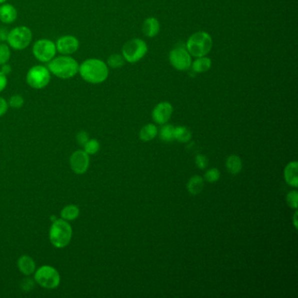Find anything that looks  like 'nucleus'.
Returning <instances> with one entry per match:
<instances>
[{"instance_id": "1", "label": "nucleus", "mask_w": 298, "mask_h": 298, "mask_svg": "<svg viewBox=\"0 0 298 298\" xmlns=\"http://www.w3.org/2000/svg\"><path fill=\"white\" fill-rule=\"evenodd\" d=\"M79 74L88 84H100L108 77V66L102 60L88 59L79 65Z\"/></svg>"}, {"instance_id": "2", "label": "nucleus", "mask_w": 298, "mask_h": 298, "mask_svg": "<svg viewBox=\"0 0 298 298\" xmlns=\"http://www.w3.org/2000/svg\"><path fill=\"white\" fill-rule=\"evenodd\" d=\"M79 63L71 56L54 57L48 64L50 73L62 80L72 79L79 73Z\"/></svg>"}, {"instance_id": "3", "label": "nucleus", "mask_w": 298, "mask_h": 298, "mask_svg": "<svg viewBox=\"0 0 298 298\" xmlns=\"http://www.w3.org/2000/svg\"><path fill=\"white\" fill-rule=\"evenodd\" d=\"M72 234L73 230L71 226L62 218L54 222L49 232V238L54 246L58 248H62L70 244Z\"/></svg>"}, {"instance_id": "4", "label": "nucleus", "mask_w": 298, "mask_h": 298, "mask_svg": "<svg viewBox=\"0 0 298 298\" xmlns=\"http://www.w3.org/2000/svg\"><path fill=\"white\" fill-rule=\"evenodd\" d=\"M186 46L191 56L200 58L206 56L211 51L212 40L208 32H198L188 38Z\"/></svg>"}, {"instance_id": "5", "label": "nucleus", "mask_w": 298, "mask_h": 298, "mask_svg": "<svg viewBox=\"0 0 298 298\" xmlns=\"http://www.w3.org/2000/svg\"><path fill=\"white\" fill-rule=\"evenodd\" d=\"M32 40V32L26 26H18L9 31L7 44L16 51H22L28 48Z\"/></svg>"}, {"instance_id": "6", "label": "nucleus", "mask_w": 298, "mask_h": 298, "mask_svg": "<svg viewBox=\"0 0 298 298\" xmlns=\"http://www.w3.org/2000/svg\"><path fill=\"white\" fill-rule=\"evenodd\" d=\"M26 80L28 86L32 88L43 90L50 84L51 73L46 66L35 65L28 70Z\"/></svg>"}, {"instance_id": "7", "label": "nucleus", "mask_w": 298, "mask_h": 298, "mask_svg": "<svg viewBox=\"0 0 298 298\" xmlns=\"http://www.w3.org/2000/svg\"><path fill=\"white\" fill-rule=\"evenodd\" d=\"M148 51L146 42L141 38H132L122 46V56L125 62L136 63L142 59Z\"/></svg>"}, {"instance_id": "8", "label": "nucleus", "mask_w": 298, "mask_h": 298, "mask_svg": "<svg viewBox=\"0 0 298 298\" xmlns=\"http://www.w3.org/2000/svg\"><path fill=\"white\" fill-rule=\"evenodd\" d=\"M56 42L48 38H40L34 43L32 54L35 59L42 63H48L56 56Z\"/></svg>"}, {"instance_id": "9", "label": "nucleus", "mask_w": 298, "mask_h": 298, "mask_svg": "<svg viewBox=\"0 0 298 298\" xmlns=\"http://www.w3.org/2000/svg\"><path fill=\"white\" fill-rule=\"evenodd\" d=\"M172 66L180 71H186L191 68V54L186 49V46L183 42H178L177 45L172 49L169 56Z\"/></svg>"}, {"instance_id": "10", "label": "nucleus", "mask_w": 298, "mask_h": 298, "mask_svg": "<svg viewBox=\"0 0 298 298\" xmlns=\"http://www.w3.org/2000/svg\"><path fill=\"white\" fill-rule=\"evenodd\" d=\"M35 280L38 284L46 288H54L58 287L60 278L58 271L51 266H43L35 273Z\"/></svg>"}, {"instance_id": "11", "label": "nucleus", "mask_w": 298, "mask_h": 298, "mask_svg": "<svg viewBox=\"0 0 298 298\" xmlns=\"http://www.w3.org/2000/svg\"><path fill=\"white\" fill-rule=\"evenodd\" d=\"M57 52L62 56H72L80 48L79 40L74 35H64L56 42Z\"/></svg>"}, {"instance_id": "12", "label": "nucleus", "mask_w": 298, "mask_h": 298, "mask_svg": "<svg viewBox=\"0 0 298 298\" xmlns=\"http://www.w3.org/2000/svg\"><path fill=\"white\" fill-rule=\"evenodd\" d=\"M88 166L90 156L84 150H76L70 156V167L74 174H85L87 172Z\"/></svg>"}, {"instance_id": "13", "label": "nucleus", "mask_w": 298, "mask_h": 298, "mask_svg": "<svg viewBox=\"0 0 298 298\" xmlns=\"http://www.w3.org/2000/svg\"><path fill=\"white\" fill-rule=\"evenodd\" d=\"M172 112H174L172 105L168 102H162L158 104L153 110V120L156 122V124H166L167 122L169 121Z\"/></svg>"}, {"instance_id": "14", "label": "nucleus", "mask_w": 298, "mask_h": 298, "mask_svg": "<svg viewBox=\"0 0 298 298\" xmlns=\"http://www.w3.org/2000/svg\"><path fill=\"white\" fill-rule=\"evenodd\" d=\"M18 10L10 4L4 3L0 6V21L4 24H12L17 20Z\"/></svg>"}, {"instance_id": "15", "label": "nucleus", "mask_w": 298, "mask_h": 298, "mask_svg": "<svg viewBox=\"0 0 298 298\" xmlns=\"http://www.w3.org/2000/svg\"><path fill=\"white\" fill-rule=\"evenodd\" d=\"M298 164L296 161L290 162L285 167L284 178L285 180L294 188H298Z\"/></svg>"}, {"instance_id": "16", "label": "nucleus", "mask_w": 298, "mask_h": 298, "mask_svg": "<svg viewBox=\"0 0 298 298\" xmlns=\"http://www.w3.org/2000/svg\"><path fill=\"white\" fill-rule=\"evenodd\" d=\"M160 24L155 18H146L142 26V31L144 34L147 37L153 38L160 32Z\"/></svg>"}, {"instance_id": "17", "label": "nucleus", "mask_w": 298, "mask_h": 298, "mask_svg": "<svg viewBox=\"0 0 298 298\" xmlns=\"http://www.w3.org/2000/svg\"><path fill=\"white\" fill-rule=\"evenodd\" d=\"M212 60L208 57H200L191 64L192 71L194 74H202L208 72L211 68Z\"/></svg>"}, {"instance_id": "18", "label": "nucleus", "mask_w": 298, "mask_h": 298, "mask_svg": "<svg viewBox=\"0 0 298 298\" xmlns=\"http://www.w3.org/2000/svg\"><path fill=\"white\" fill-rule=\"evenodd\" d=\"M18 266L20 272L26 276L32 274L35 271V268H36L34 260L28 256H21L18 260Z\"/></svg>"}, {"instance_id": "19", "label": "nucleus", "mask_w": 298, "mask_h": 298, "mask_svg": "<svg viewBox=\"0 0 298 298\" xmlns=\"http://www.w3.org/2000/svg\"><path fill=\"white\" fill-rule=\"evenodd\" d=\"M204 188V181L200 176H194L188 181V189L192 195L200 194Z\"/></svg>"}, {"instance_id": "20", "label": "nucleus", "mask_w": 298, "mask_h": 298, "mask_svg": "<svg viewBox=\"0 0 298 298\" xmlns=\"http://www.w3.org/2000/svg\"><path fill=\"white\" fill-rule=\"evenodd\" d=\"M226 166L229 172L232 174H238L242 170V162L240 158V156H236V155H232V156H228L226 162Z\"/></svg>"}, {"instance_id": "21", "label": "nucleus", "mask_w": 298, "mask_h": 298, "mask_svg": "<svg viewBox=\"0 0 298 298\" xmlns=\"http://www.w3.org/2000/svg\"><path fill=\"white\" fill-rule=\"evenodd\" d=\"M158 132L156 125L152 124H146L140 130V135H139L140 139L144 142H148L156 138Z\"/></svg>"}, {"instance_id": "22", "label": "nucleus", "mask_w": 298, "mask_h": 298, "mask_svg": "<svg viewBox=\"0 0 298 298\" xmlns=\"http://www.w3.org/2000/svg\"><path fill=\"white\" fill-rule=\"evenodd\" d=\"M80 214V210L76 204H68L63 208L60 212L62 218L65 220H74Z\"/></svg>"}, {"instance_id": "23", "label": "nucleus", "mask_w": 298, "mask_h": 298, "mask_svg": "<svg viewBox=\"0 0 298 298\" xmlns=\"http://www.w3.org/2000/svg\"><path fill=\"white\" fill-rule=\"evenodd\" d=\"M192 133L184 126H178L174 128V139L181 142H186L191 139Z\"/></svg>"}, {"instance_id": "24", "label": "nucleus", "mask_w": 298, "mask_h": 298, "mask_svg": "<svg viewBox=\"0 0 298 298\" xmlns=\"http://www.w3.org/2000/svg\"><path fill=\"white\" fill-rule=\"evenodd\" d=\"M174 128L175 127L172 124L163 126L160 130V138L164 142H172L174 140Z\"/></svg>"}, {"instance_id": "25", "label": "nucleus", "mask_w": 298, "mask_h": 298, "mask_svg": "<svg viewBox=\"0 0 298 298\" xmlns=\"http://www.w3.org/2000/svg\"><path fill=\"white\" fill-rule=\"evenodd\" d=\"M125 60L124 56L118 54H114L108 56L107 60L108 66H110L112 68H119L124 65Z\"/></svg>"}, {"instance_id": "26", "label": "nucleus", "mask_w": 298, "mask_h": 298, "mask_svg": "<svg viewBox=\"0 0 298 298\" xmlns=\"http://www.w3.org/2000/svg\"><path fill=\"white\" fill-rule=\"evenodd\" d=\"M10 56H12V52L8 44H6L4 42L0 43V66L8 63L10 60Z\"/></svg>"}, {"instance_id": "27", "label": "nucleus", "mask_w": 298, "mask_h": 298, "mask_svg": "<svg viewBox=\"0 0 298 298\" xmlns=\"http://www.w3.org/2000/svg\"><path fill=\"white\" fill-rule=\"evenodd\" d=\"M84 152L88 155H94L100 149V144L96 139H91L84 144Z\"/></svg>"}, {"instance_id": "28", "label": "nucleus", "mask_w": 298, "mask_h": 298, "mask_svg": "<svg viewBox=\"0 0 298 298\" xmlns=\"http://www.w3.org/2000/svg\"><path fill=\"white\" fill-rule=\"evenodd\" d=\"M220 172L217 168L209 169L204 174V178L210 183L217 182L220 180Z\"/></svg>"}, {"instance_id": "29", "label": "nucleus", "mask_w": 298, "mask_h": 298, "mask_svg": "<svg viewBox=\"0 0 298 298\" xmlns=\"http://www.w3.org/2000/svg\"><path fill=\"white\" fill-rule=\"evenodd\" d=\"M24 102V98H22L20 94H14L9 99V106L12 108H15V110L23 107Z\"/></svg>"}, {"instance_id": "30", "label": "nucleus", "mask_w": 298, "mask_h": 298, "mask_svg": "<svg viewBox=\"0 0 298 298\" xmlns=\"http://www.w3.org/2000/svg\"><path fill=\"white\" fill-rule=\"evenodd\" d=\"M287 202L290 208L296 209L298 203V192L293 191L288 192V194L287 195Z\"/></svg>"}, {"instance_id": "31", "label": "nucleus", "mask_w": 298, "mask_h": 298, "mask_svg": "<svg viewBox=\"0 0 298 298\" xmlns=\"http://www.w3.org/2000/svg\"><path fill=\"white\" fill-rule=\"evenodd\" d=\"M195 163L197 164V166L200 169H204L206 167L208 166V160L206 156L204 155H198L195 158Z\"/></svg>"}, {"instance_id": "32", "label": "nucleus", "mask_w": 298, "mask_h": 298, "mask_svg": "<svg viewBox=\"0 0 298 298\" xmlns=\"http://www.w3.org/2000/svg\"><path fill=\"white\" fill-rule=\"evenodd\" d=\"M76 141L80 146H84L88 141V135L87 132H80L76 136Z\"/></svg>"}, {"instance_id": "33", "label": "nucleus", "mask_w": 298, "mask_h": 298, "mask_svg": "<svg viewBox=\"0 0 298 298\" xmlns=\"http://www.w3.org/2000/svg\"><path fill=\"white\" fill-rule=\"evenodd\" d=\"M34 282L32 281L30 278L24 279L21 282V288H23L24 292H30L32 288H34Z\"/></svg>"}, {"instance_id": "34", "label": "nucleus", "mask_w": 298, "mask_h": 298, "mask_svg": "<svg viewBox=\"0 0 298 298\" xmlns=\"http://www.w3.org/2000/svg\"><path fill=\"white\" fill-rule=\"evenodd\" d=\"M8 110V102L4 98L0 96V118L6 114Z\"/></svg>"}, {"instance_id": "35", "label": "nucleus", "mask_w": 298, "mask_h": 298, "mask_svg": "<svg viewBox=\"0 0 298 298\" xmlns=\"http://www.w3.org/2000/svg\"><path fill=\"white\" fill-rule=\"evenodd\" d=\"M7 84H8L7 76H6L4 74L0 71V93L6 90V88L7 87Z\"/></svg>"}, {"instance_id": "36", "label": "nucleus", "mask_w": 298, "mask_h": 298, "mask_svg": "<svg viewBox=\"0 0 298 298\" xmlns=\"http://www.w3.org/2000/svg\"><path fill=\"white\" fill-rule=\"evenodd\" d=\"M8 34H9V31L7 30V28H3V26L0 28V43L6 42Z\"/></svg>"}, {"instance_id": "37", "label": "nucleus", "mask_w": 298, "mask_h": 298, "mask_svg": "<svg viewBox=\"0 0 298 298\" xmlns=\"http://www.w3.org/2000/svg\"><path fill=\"white\" fill-rule=\"evenodd\" d=\"M1 66V70L0 71L2 72V73L4 74L6 76H8V74H10L12 73V66H10V64H8V63H6V64H4Z\"/></svg>"}, {"instance_id": "38", "label": "nucleus", "mask_w": 298, "mask_h": 298, "mask_svg": "<svg viewBox=\"0 0 298 298\" xmlns=\"http://www.w3.org/2000/svg\"><path fill=\"white\" fill-rule=\"evenodd\" d=\"M296 216H298V212L295 214V218H294V223H295V226H298V222H296Z\"/></svg>"}, {"instance_id": "39", "label": "nucleus", "mask_w": 298, "mask_h": 298, "mask_svg": "<svg viewBox=\"0 0 298 298\" xmlns=\"http://www.w3.org/2000/svg\"><path fill=\"white\" fill-rule=\"evenodd\" d=\"M7 0H0V4H2L4 3H6Z\"/></svg>"}]
</instances>
